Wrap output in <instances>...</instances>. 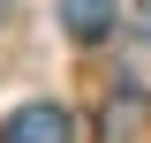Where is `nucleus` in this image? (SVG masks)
I'll use <instances>...</instances> for the list:
<instances>
[{"mask_svg":"<svg viewBox=\"0 0 151 143\" xmlns=\"http://www.w3.org/2000/svg\"><path fill=\"white\" fill-rule=\"evenodd\" d=\"M76 121L68 106H53V98H30V106H15L8 121H0V143H68Z\"/></svg>","mask_w":151,"mask_h":143,"instance_id":"nucleus-1","label":"nucleus"},{"mask_svg":"<svg viewBox=\"0 0 151 143\" xmlns=\"http://www.w3.org/2000/svg\"><path fill=\"white\" fill-rule=\"evenodd\" d=\"M113 15H121V0H60V30H68L76 45H98V38L113 30Z\"/></svg>","mask_w":151,"mask_h":143,"instance_id":"nucleus-2","label":"nucleus"},{"mask_svg":"<svg viewBox=\"0 0 151 143\" xmlns=\"http://www.w3.org/2000/svg\"><path fill=\"white\" fill-rule=\"evenodd\" d=\"M136 23H144V38H151V0H144V8H136Z\"/></svg>","mask_w":151,"mask_h":143,"instance_id":"nucleus-3","label":"nucleus"},{"mask_svg":"<svg viewBox=\"0 0 151 143\" xmlns=\"http://www.w3.org/2000/svg\"><path fill=\"white\" fill-rule=\"evenodd\" d=\"M0 15H8V0H0Z\"/></svg>","mask_w":151,"mask_h":143,"instance_id":"nucleus-4","label":"nucleus"}]
</instances>
